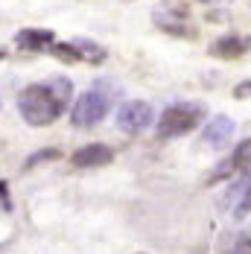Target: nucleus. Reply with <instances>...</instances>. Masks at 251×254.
<instances>
[{"mask_svg":"<svg viewBox=\"0 0 251 254\" xmlns=\"http://www.w3.org/2000/svg\"><path fill=\"white\" fill-rule=\"evenodd\" d=\"M73 85L70 79H47V82H35L26 85L18 94V111L29 126H50L53 120H59L70 102Z\"/></svg>","mask_w":251,"mask_h":254,"instance_id":"nucleus-1","label":"nucleus"},{"mask_svg":"<svg viewBox=\"0 0 251 254\" xmlns=\"http://www.w3.org/2000/svg\"><path fill=\"white\" fill-rule=\"evenodd\" d=\"M117 97H120V88H117L114 82L97 79V82L73 102V108H70V123H73L76 128L100 126L102 120H105V114L111 111V105H114Z\"/></svg>","mask_w":251,"mask_h":254,"instance_id":"nucleus-2","label":"nucleus"},{"mask_svg":"<svg viewBox=\"0 0 251 254\" xmlns=\"http://www.w3.org/2000/svg\"><path fill=\"white\" fill-rule=\"evenodd\" d=\"M204 120V105L201 102H176L164 108L158 117V137H181Z\"/></svg>","mask_w":251,"mask_h":254,"instance_id":"nucleus-3","label":"nucleus"},{"mask_svg":"<svg viewBox=\"0 0 251 254\" xmlns=\"http://www.w3.org/2000/svg\"><path fill=\"white\" fill-rule=\"evenodd\" d=\"M234 176H251V137H246L225 161L213 167V173L207 176V184H216V181H225Z\"/></svg>","mask_w":251,"mask_h":254,"instance_id":"nucleus-4","label":"nucleus"},{"mask_svg":"<svg viewBox=\"0 0 251 254\" xmlns=\"http://www.w3.org/2000/svg\"><path fill=\"white\" fill-rule=\"evenodd\" d=\"M152 120H155V111L146 100H128L117 108V128L126 134H137V131L149 128Z\"/></svg>","mask_w":251,"mask_h":254,"instance_id":"nucleus-5","label":"nucleus"},{"mask_svg":"<svg viewBox=\"0 0 251 254\" xmlns=\"http://www.w3.org/2000/svg\"><path fill=\"white\" fill-rule=\"evenodd\" d=\"M234 131H237V123L231 117H225V114H216V117L207 120V126L201 131V140L210 149H225L231 143V137H234Z\"/></svg>","mask_w":251,"mask_h":254,"instance_id":"nucleus-6","label":"nucleus"},{"mask_svg":"<svg viewBox=\"0 0 251 254\" xmlns=\"http://www.w3.org/2000/svg\"><path fill=\"white\" fill-rule=\"evenodd\" d=\"M111 146H105V143H88V146H82V149H76L70 155V164L79 167V170H97V167H105V164H111Z\"/></svg>","mask_w":251,"mask_h":254,"instance_id":"nucleus-7","label":"nucleus"},{"mask_svg":"<svg viewBox=\"0 0 251 254\" xmlns=\"http://www.w3.org/2000/svg\"><path fill=\"white\" fill-rule=\"evenodd\" d=\"M152 21H155L158 29H164L167 35H176V38H193L196 35V29L187 21V12L184 9H178V15L176 12H155Z\"/></svg>","mask_w":251,"mask_h":254,"instance_id":"nucleus-8","label":"nucleus"},{"mask_svg":"<svg viewBox=\"0 0 251 254\" xmlns=\"http://www.w3.org/2000/svg\"><path fill=\"white\" fill-rule=\"evenodd\" d=\"M249 50H251L249 35H222L210 44V56H219V59H240Z\"/></svg>","mask_w":251,"mask_h":254,"instance_id":"nucleus-9","label":"nucleus"},{"mask_svg":"<svg viewBox=\"0 0 251 254\" xmlns=\"http://www.w3.org/2000/svg\"><path fill=\"white\" fill-rule=\"evenodd\" d=\"M53 29H38V26H26V29H21L18 35H15V44L21 47V50H47L53 44Z\"/></svg>","mask_w":251,"mask_h":254,"instance_id":"nucleus-10","label":"nucleus"},{"mask_svg":"<svg viewBox=\"0 0 251 254\" xmlns=\"http://www.w3.org/2000/svg\"><path fill=\"white\" fill-rule=\"evenodd\" d=\"M73 47L79 50L82 62H91V64H100V62H105V47L94 44L91 38H76V41H73Z\"/></svg>","mask_w":251,"mask_h":254,"instance_id":"nucleus-11","label":"nucleus"},{"mask_svg":"<svg viewBox=\"0 0 251 254\" xmlns=\"http://www.w3.org/2000/svg\"><path fill=\"white\" fill-rule=\"evenodd\" d=\"M50 53L59 59V62H67V64L82 62V56H79V50L73 47V41H67V44H50Z\"/></svg>","mask_w":251,"mask_h":254,"instance_id":"nucleus-12","label":"nucleus"},{"mask_svg":"<svg viewBox=\"0 0 251 254\" xmlns=\"http://www.w3.org/2000/svg\"><path fill=\"white\" fill-rule=\"evenodd\" d=\"M249 213H251V181L243 187V193L234 202V219H246Z\"/></svg>","mask_w":251,"mask_h":254,"instance_id":"nucleus-13","label":"nucleus"},{"mask_svg":"<svg viewBox=\"0 0 251 254\" xmlns=\"http://www.w3.org/2000/svg\"><path fill=\"white\" fill-rule=\"evenodd\" d=\"M231 254H251V228L240 231L237 240H234V252Z\"/></svg>","mask_w":251,"mask_h":254,"instance_id":"nucleus-14","label":"nucleus"},{"mask_svg":"<svg viewBox=\"0 0 251 254\" xmlns=\"http://www.w3.org/2000/svg\"><path fill=\"white\" fill-rule=\"evenodd\" d=\"M59 155H62L59 149H41V152H35V158L26 161V167H35V164H41V161H56Z\"/></svg>","mask_w":251,"mask_h":254,"instance_id":"nucleus-15","label":"nucleus"},{"mask_svg":"<svg viewBox=\"0 0 251 254\" xmlns=\"http://www.w3.org/2000/svg\"><path fill=\"white\" fill-rule=\"evenodd\" d=\"M234 97H237V100H249L251 97V79L249 82H240V85L234 88Z\"/></svg>","mask_w":251,"mask_h":254,"instance_id":"nucleus-16","label":"nucleus"},{"mask_svg":"<svg viewBox=\"0 0 251 254\" xmlns=\"http://www.w3.org/2000/svg\"><path fill=\"white\" fill-rule=\"evenodd\" d=\"M3 59H6V53H3V50H0V62H3Z\"/></svg>","mask_w":251,"mask_h":254,"instance_id":"nucleus-17","label":"nucleus"}]
</instances>
